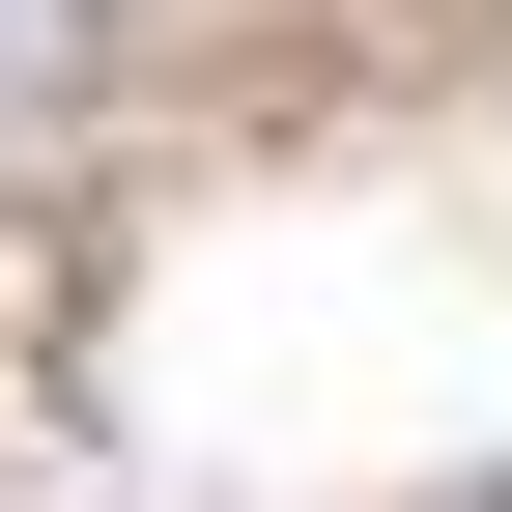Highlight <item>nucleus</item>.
Wrapping results in <instances>:
<instances>
[{
  "label": "nucleus",
  "mask_w": 512,
  "mask_h": 512,
  "mask_svg": "<svg viewBox=\"0 0 512 512\" xmlns=\"http://www.w3.org/2000/svg\"><path fill=\"white\" fill-rule=\"evenodd\" d=\"M86 29H114V0H0V114H57V86H86Z\"/></svg>",
  "instance_id": "1"
}]
</instances>
